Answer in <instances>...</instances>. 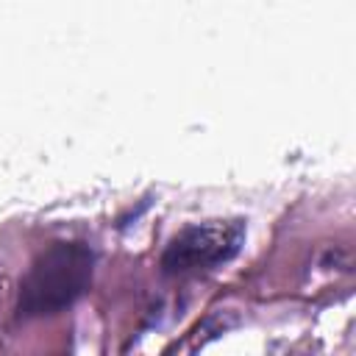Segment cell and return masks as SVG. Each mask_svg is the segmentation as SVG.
Here are the masks:
<instances>
[{"mask_svg": "<svg viewBox=\"0 0 356 356\" xmlns=\"http://www.w3.org/2000/svg\"><path fill=\"white\" fill-rule=\"evenodd\" d=\"M95 250L86 242H53L28 267L17 292V317H50L72 306L92 281Z\"/></svg>", "mask_w": 356, "mask_h": 356, "instance_id": "1", "label": "cell"}, {"mask_svg": "<svg viewBox=\"0 0 356 356\" xmlns=\"http://www.w3.org/2000/svg\"><path fill=\"white\" fill-rule=\"evenodd\" d=\"M245 239L242 220H206L186 225L161 256V267L170 275L206 273L234 259Z\"/></svg>", "mask_w": 356, "mask_h": 356, "instance_id": "2", "label": "cell"}]
</instances>
